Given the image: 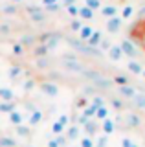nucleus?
Segmentation results:
<instances>
[{
  "label": "nucleus",
  "instance_id": "obj_1",
  "mask_svg": "<svg viewBox=\"0 0 145 147\" xmlns=\"http://www.w3.org/2000/svg\"><path fill=\"white\" fill-rule=\"evenodd\" d=\"M70 42V46L72 48H75L77 52H81V53H87V55H94V57H99L103 52L99 48H92V46H88V44H85L83 40H75V39H70L68 40Z\"/></svg>",
  "mask_w": 145,
  "mask_h": 147
},
{
  "label": "nucleus",
  "instance_id": "obj_2",
  "mask_svg": "<svg viewBox=\"0 0 145 147\" xmlns=\"http://www.w3.org/2000/svg\"><path fill=\"white\" fill-rule=\"evenodd\" d=\"M83 76L87 77V79L90 81H94V85L96 86H101V88H110V85H112V81L110 79H107L105 76H101L99 72H87V70H83Z\"/></svg>",
  "mask_w": 145,
  "mask_h": 147
},
{
  "label": "nucleus",
  "instance_id": "obj_3",
  "mask_svg": "<svg viewBox=\"0 0 145 147\" xmlns=\"http://www.w3.org/2000/svg\"><path fill=\"white\" fill-rule=\"evenodd\" d=\"M119 48H121V52H123V55H127V57H130V59H136L140 55V52L136 50V46L130 42L129 39H125V40H121V44H119Z\"/></svg>",
  "mask_w": 145,
  "mask_h": 147
},
{
  "label": "nucleus",
  "instance_id": "obj_4",
  "mask_svg": "<svg viewBox=\"0 0 145 147\" xmlns=\"http://www.w3.org/2000/svg\"><path fill=\"white\" fill-rule=\"evenodd\" d=\"M40 92L42 94H46L48 98H55V96L59 94V86L55 85V83H50V81H44V83H40Z\"/></svg>",
  "mask_w": 145,
  "mask_h": 147
},
{
  "label": "nucleus",
  "instance_id": "obj_5",
  "mask_svg": "<svg viewBox=\"0 0 145 147\" xmlns=\"http://www.w3.org/2000/svg\"><path fill=\"white\" fill-rule=\"evenodd\" d=\"M64 66L74 72H83V64L75 61V55H64Z\"/></svg>",
  "mask_w": 145,
  "mask_h": 147
},
{
  "label": "nucleus",
  "instance_id": "obj_6",
  "mask_svg": "<svg viewBox=\"0 0 145 147\" xmlns=\"http://www.w3.org/2000/svg\"><path fill=\"white\" fill-rule=\"evenodd\" d=\"M121 24H123V18L121 17H112L107 20V30L110 31V33H117V31L121 30Z\"/></svg>",
  "mask_w": 145,
  "mask_h": 147
},
{
  "label": "nucleus",
  "instance_id": "obj_7",
  "mask_svg": "<svg viewBox=\"0 0 145 147\" xmlns=\"http://www.w3.org/2000/svg\"><path fill=\"white\" fill-rule=\"evenodd\" d=\"M101 131H103V134H105V136L112 134V132L116 131V123H114V119H110V118L103 119V121H101Z\"/></svg>",
  "mask_w": 145,
  "mask_h": 147
},
{
  "label": "nucleus",
  "instance_id": "obj_8",
  "mask_svg": "<svg viewBox=\"0 0 145 147\" xmlns=\"http://www.w3.org/2000/svg\"><path fill=\"white\" fill-rule=\"evenodd\" d=\"M108 57L112 59V61H121V57H123V52H121L119 44H112L110 48H108Z\"/></svg>",
  "mask_w": 145,
  "mask_h": 147
},
{
  "label": "nucleus",
  "instance_id": "obj_9",
  "mask_svg": "<svg viewBox=\"0 0 145 147\" xmlns=\"http://www.w3.org/2000/svg\"><path fill=\"white\" fill-rule=\"evenodd\" d=\"M79 136H81V127H79V125H70V127H68V131H66V140L75 142V140H79Z\"/></svg>",
  "mask_w": 145,
  "mask_h": 147
},
{
  "label": "nucleus",
  "instance_id": "obj_10",
  "mask_svg": "<svg viewBox=\"0 0 145 147\" xmlns=\"http://www.w3.org/2000/svg\"><path fill=\"white\" fill-rule=\"evenodd\" d=\"M125 121H127L129 127H140V125H142V118H140L136 112H129L125 116Z\"/></svg>",
  "mask_w": 145,
  "mask_h": 147
},
{
  "label": "nucleus",
  "instance_id": "obj_11",
  "mask_svg": "<svg viewBox=\"0 0 145 147\" xmlns=\"http://www.w3.org/2000/svg\"><path fill=\"white\" fill-rule=\"evenodd\" d=\"M94 33V28L92 26H85L83 24V28L79 30V40H83V42H87V40L90 39V35Z\"/></svg>",
  "mask_w": 145,
  "mask_h": 147
},
{
  "label": "nucleus",
  "instance_id": "obj_12",
  "mask_svg": "<svg viewBox=\"0 0 145 147\" xmlns=\"http://www.w3.org/2000/svg\"><path fill=\"white\" fill-rule=\"evenodd\" d=\"M101 39H103L101 31H96V30H94V33L90 35V39L87 40V44H88V46H92V48H97L99 42H101Z\"/></svg>",
  "mask_w": 145,
  "mask_h": 147
},
{
  "label": "nucleus",
  "instance_id": "obj_13",
  "mask_svg": "<svg viewBox=\"0 0 145 147\" xmlns=\"http://www.w3.org/2000/svg\"><path fill=\"white\" fill-rule=\"evenodd\" d=\"M117 92H119L123 98H129V99H132L134 96H136V90H134L130 85H123V86H119V88H117Z\"/></svg>",
  "mask_w": 145,
  "mask_h": 147
},
{
  "label": "nucleus",
  "instance_id": "obj_14",
  "mask_svg": "<svg viewBox=\"0 0 145 147\" xmlns=\"http://www.w3.org/2000/svg\"><path fill=\"white\" fill-rule=\"evenodd\" d=\"M0 99L2 101H13L15 99V94H13V90L7 88V86H0Z\"/></svg>",
  "mask_w": 145,
  "mask_h": 147
},
{
  "label": "nucleus",
  "instance_id": "obj_15",
  "mask_svg": "<svg viewBox=\"0 0 145 147\" xmlns=\"http://www.w3.org/2000/svg\"><path fill=\"white\" fill-rule=\"evenodd\" d=\"M127 68H129V72H130V74H136V76H140V74L143 72V66H142V64H140L138 61H134V59H130V61H129Z\"/></svg>",
  "mask_w": 145,
  "mask_h": 147
},
{
  "label": "nucleus",
  "instance_id": "obj_16",
  "mask_svg": "<svg viewBox=\"0 0 145 147\" xmlns=\"http://www.w3.org/2000/svg\"><path fill=\"white\" fill-rule=\"evenodd\" d=\"M85 132H87V136H94L97 132V123L94 121V119H88L87 123H85Z\"/></svg>",
  "mask_w": 145,
  "mask_h": 147
},
{
  "label": "nucleus",
  "instance_id": "obj_17",
  "mask_svg": "<svg viewBox=\"0 0 145 147\" xmlns=\"http://www.w3.org/2000/svg\"><path fill=\"white\" fill-rule=\"evenodd\" d=\"M101 15L107 17V18L117 17V7H116V6H103V7H101Z\"/></svg>",
  "mask_w": 145,
  "mask_h": 147
},
{
  "label": "nucleus",
  "instance_id": "obj_18",
  "mask_svg": "<svg viewBox=\"0 0 145 147\" xmlns=\"http://www.w3.org/2000/svg\"><path fill=\"white\" fill-rule=\"evenodd\" d=\"M9 121L13 123V125H22V121H24V116L19 112V110H13V112H9Z\"/></svg>",
  "mask_w": 145,
  "mask_h": 147
},
{
  "label": "nucleus",
  "instance_id": "obj_19",
  "mask_svg": "<svg viewBox=\"0 0 145 147\" xmlns=\"http://www.w3.org/2000/svg\"><path fill=\"white\" fill-rule=\"evenodd\" d=\"M40 121H42V112H40V110H33V112L30 114V118H28V123L30 125H37Z\"/></svg>",
  "mask_w": 145,
  "mask_h": 147
},
{
  "label": "nucleus",
  "instance_id": "obj_20",
  "mask_svg": "<svg viewBox=\"0 0 145 147\" xmlns=\"http://www.w3.org/2000/svg\"><path fill=\"white\" fill-rule=\"evenodd\" d=\"M79 17L83 18V20H92V18H94V11L90 7L83 6V7H79Z\"/></svg>",
  "mask_w": 145,
  "mask_h": 147
},
{
  "label": "nucleus",
  "instance_id": "obj_21",
  "mask_svg": "<svg viewBox=\"0 0 145 147\" xmlns=\"http://www.w3.org/2000/svg\"><path fill=\"white\" fill-rule=\"evenodd\" d=\"M61 145H66V136H62V134H59L53 140L48 142V147H61Z\"/></svg>",
  "mask_w": 145,
  "mask_h": 147
},
{
  "label": "nucleus",
  "instance_id": "obj_22",
  "mask_svg": "<svg viewBox=\"0 0 145 147\" xmlns=\"http://www.w3.org/2000/svg\"><path fill=\"white\" fill-rule=\"evenodd\" d=\"M132 103L138 109H145V94H138V92H136V96L132 98Z\"/></svg>",
  "mask_w": 145,
  "mask_h": 147
},
{
  "label": "nucleus",
  "instance_id": "obj_23",
  "mask_svg": "<svg viewBox=\"0 0 145 147\" xmlns=\"http://www.w3.org/2000/svg\"><path fill=\"white\" fill-rule=\"evenodd\" d=\"M15 110V103L13 101H4V103H0V112H13Z\"/></svg>",
  "mask_w": 145,
  "mask_h": 147
},
{
  "label": "nucleus",
  "instance_id": "obj_24",
  "mask_svg": "<svg viewBox=\"0 0 145 147\" xmlns=\"http://www.w3.org/2000/svg\"><path fill=\"white\" fill-rule=\"evenodd\" d=\"M48 52H50V50L46 48V44H42V42H40L39 46H35V50H33V53L37 55V57H44Z\"/></svg>",
  "mask_w": 145,
  "mask_h": 147
},
{
  "label": "nucleus",
  "instance_id": "obj_25",
  "mask_svg": "<svg viewBox=\"0 0 145 147\" xmlns=\"http://www.w3.org/2000/svg\"><path fill=\"white\" fill-rule=\"evenodd\" d=\"M94 118H97L99 121L107 119V118H108V109H107V107H99V109L96 110V116H94Z\"/></svg>",
  "mask_w": 145,
  "mask_h": 147
},
{
  "label": "nucleus",
  "instance_id": "obj_26",
  "mask_svg": "<svg viewBox=\"0 0 145 147\" xmlns=\"http://www.w3.org/2000/svg\"><path fill=\"white\" fill-rule=\"evenodd\" d=\"M0 147H17V142L13 140V138L2 136V138H0Z\"/></svg>",
  "mask_w": 145,
  "mask_h": 147
},
{
  "label": "nucleus",
  "instance_id": "obj_27",
  "mask_svg": "<svg viewBox=\"0 0 145 147\" xmlns=\"http://www.w3.org/2000/svg\"><path fill=\"white\" fill-rule=\"evenodd\" d=\"M30 18L33 22H44V18H46V15L42 13V9L40 11H33V13H30Z\"/></svg>",
  "mask_w": 145,
  "mask_h": 147
},
{
  "label": "nucleus",
  "instance_id": "obj_28",
  "mask_svg": "<svg viewBox=\"0 0 145 147\" xmlns=\"http://www.w3.org/2000/svg\"><path fill=\"white\" fill-rule=\"evenodd\" d=\"M52 132H53L55 136L62 134V132H64V125H62V123H59V121H53V123H52Z\"/></svg>",
  "mask_w": 145,
  "mask_h": 147
},
{
  "label": "nucleus",
  "instance_id": "obj_29",
  "mask_svg": "<svg viewBox=\"0 0 145 147\" xmlns=\"http://www.w3.org/2000/svg\"><path fill=\"white\" fill-rule=\"evenodd\" d=\"M96 110H97V109H94L92 105H88V107L83 109V116L87 118V119H92L94 116H96Z\"/></svg>",
  "mask_w": 145,
  "mask_h": 147
},
{
  "label": "nucleus",
  "instance_id": "obj_30",
  "mask_svg": "<svg viewBox=\"0 0 145 147\" xmlns=\"http://www.w3.org/2000/svg\"><path fill=\"white\" fill-rule=\"evenodd\" d=\"M20 44H22V46H33V44H35V37H33V35H22Z\"/></svg>",
  "mask_w": 145,
  "mask_h": 147
},
{
  "label": "nucleus",
  "instance_id": "obj_31",
  "mask_svg": "<svg viewBox=\"0 0 145 147\" xmlns=\"http://www.w3.org/2000/svg\"><path fill=\"white\" fill-rule=\"evenodd\" d=\"M85 6L90 7L92 11H96V9L101 7V0H85Z\"/></svg>",
  "mask_w": 145,
  "mask_h": 147
},
{
  "label": "nucleus",
  "instance_id": "obj_32",
  "mask_svg": "<svg viewBox=\"0 0 145 147\" xmlns=\"http://www.w3.org/2000/svg\"><path fill=\"white\" fill-rule=\"evenodd\" d=\"M90 105H92L94 109L105 107V99H103V98H99V96H94V98H92V103H90Z\"/></svg>",
  "mask_w": 145,
  "mask_h": 147
},
{
  "label": "nucleus",
  "instance_id": "obj_33",
  "mask_svg": "<svg viewBox=\"0 0 145 147\" xmlns=\"http://www.w3.org/2000/svg\"><path fill=\"white\" fill-rule=\"evenodd\" d=\"M20 74H22V68H20V66H11L9 72H7V76H9L11 79H15V77H19Z\"/></svg>",
  "mask_w": 145,
  "mask_h": 147
},
{
  "label": "nucleus",
  "instance_id": "obj_34",
  "mask_svg": "<svg viewBox=\"0 0 145 147\" xmlns=\"http://www.w3.org/2000/svg\"><path fill=\"white\" fill-rule=\"evenodd\" d=\"M107 144H108V136H99L96 142H94V147H107Z\"/></svg>",
  "mask_w": 145,
  "mask_h": 147
},
{
  "label": "nucleus",
  "instance_id": "obj_35",
  "mask_svg": "<svg viewBox=\"0 0 145 147\" xmlns=\"http://www.w3.org/2000/svg\"><path fill=\"white\" fill-rule=\"evenodd\" d=\"M132 15H134L132 6H125V7H123V11H121V18H130Z\"/></svg>",
  "mask_w": 145,
  "mask_h": 147
},
{
  "label": "nucleus",
  "instance_id": "obj_36",
  "mask_svg": "<svg viewBox=\"0 0 145 147\" xmlns=\"http://www.w3.org/2000/svg\"><path fill=\"white\" fill-rule=\"evenodd\" d=\"M66 11H68V15H70V17H79V7L77 6H75V4H72V6H68L66 7Z\"/></svg>",
  "mask_w": 145,
  "mask_h": 147
},
{
  "label": "nucleus",
  "instance_id": "obj_37",
  "mask_svg": "<svg viewBox=\"0 0 145 147\" xmlns=\"http://www.w3.org/2000/svg\"><path fill=\"white\" fill-rule=\"evenodd\" d=\"M17 134L22 136V138H26V136L30 134V129L26 127V125H17Z\"/></svg>",
  "mask_w": 145,
  "mask_h": 147
},
{
  "label": "nucleus",
  "instance_id": "obj_38",
  "mask_svg": "<svg viewBox=\"0 0 145 147\" xmlns=\"http://www.w3.org/2000/svg\"><path fill=\"white\" fill-rule=\"evenodd\" d=\"M81 147H94L92 136H83V138H81Z\"/></svg>",
  "mask_w": 145,
  "mask_h": 147
},
{
  "label": "nucleus",
  "instance_id": "obj_39",
  "mask_svg": "<svg viewBox=\"0 0 145 147\" xmlns=\"http://www.w3.org/2000/svg\"><path fill=\"white\" fill-rule=\"evenodd\" d=\"M114 83L117 86H123V85H129V79H127V76H116L114 77Z\"/></svg>",
  "mask_w": 145,
  "mask_h": 147
},
{
  "label": "nucleus",
  "instance_id": "obj_40",
  "mask_svg": "<svg viewBox=\"0 0 145 147\" xmlns=\"http://www.w3.org/2000/svg\"><path fill=\"white\" fill-rule=\"evenodd\" d=\"M81 28H83V22H81L79 18H74V20H72V24H70V30L72 31H79Z\"/></svg>",
  "mask_w": 145,
  "mask_h": 147
},
{
  "label": "nucleus",
  "instance_id": "obj_41",
  "mask_svg": "<svg viewBox=\"0 0 145 147\" xmlns=\"http://www.w3.org/2000/svg\"><path fill=\"white\" fill-rule=\"evenodd\" d=\"M13 53H15V55H22V53H24V46H22L20 42L13 44Z\"/></svg>",
  "mask_w": 145,
  "mask_h": 147
},
{
  "label": "nucleus",
  "instance_id": "obj_42",
  "mask_svg": "<svg viewBox=\"0 0 145 147\" xmlns=\"http://www.w3.org/2000/svg\"><path fill=\"white\" fill-rule=\"evenodd\" d=\"M110 46H112V42H110L108 39H101V42H99V48H101V52H103V50H107V52H108V48H110Z\"/></svg>",
  "mask_w": 145,
  "mask_h": 147
},
{
  "label": "nucleus",
  "instance_id": "obj_43",
  "mask_svg": "<svg viewBox=\"0 0 145 147\" xmlns=\"http://www.w3.org/2000/svg\"><path fill=\"white\" fill-rule=\"evenodd\" d=\"M110 103H112V107H114V109H117V110H121V109H123V101H121V99H112L110 101Z\"/></svg>",
  "mask_w": 145,
  "mask_h": 147
},
{
  "label": "nucleus",
  "instance_id": "obj_44",
  "mask_svg": "<svg viewBox=\"0 0 145 147\" xmlns=\"http://www.w3.org/2000/svg\"><path fill=\"white\" fill-rule=\"evenodd\" d=\"M33 86H35V81H33V79H28V81L24 83V90H26V92L33 90Z\"/></svg>",
  "mask_w": 145,
  "mask_h": 147
},
{
  "label": "nucleus",
  "instance_id": "obj_45",
  "mask_svg": "<svg viewBox=\"0 0 145 147\" xmlns=\"http://www.w3.org/2000/svg\"><path fill=\"white\" fill-rule=\"evenodd\" d=\"M57 121H59V123H62V125L66 127V125H68V121H70V118H68L66 114H62V116H59V119H57Z\"/></svg>",
  "mask_w": 145,
  "mask_h": 147
},
{
  "label": "nucleus",
  "instance_id": "obj_46",
  "mask_svg": "<svg viewBox=\"0 0 145 147\" xmlns=\"http://www.w3.org/2000/svg\"><path fill=\"white\" fill-rule=\"evenodd\" d=\"M77 107H81V109L88 107V99H87V98H81V99H77Z\"/></svg>",
  "mask_w": 145,
  "mask_h": 147
},
{
  "label": "nucleus",
  "instance_id": "obj_47",
  "mask_svg": "<svg viewBox=\"0 0 145 147\" xmlns=\"http://www.w3.org/2000/svg\"><path fill=\"white\" fill-rule=\"evenodd\" d=\"M48 64H50V63H48V61H46L44 57H42V59H39V61H37V66H39V68H46Z\"/></svg>",
  "mask_w": 145,
  "mask_h": 147
},
{
  "label": "nucleus",
  "instance_id": "obj_48",
  "mask_svg": "<svg viewBox=\"0 0 145 147\" xmlns=\"http://www.w3.org/2000/svg\"><path fill=\"white\" fill-rule=\"evenodd\" d=\"M132 144H134V142L129 140V138H123V140H121V147H130Z\"/></svg>",
  "mask_w": 145,
  "mask_h": 147
},
{
  "label": "nucleus",
  "instance_id": "obj_49",
  "mask_svg": "<svg viewBox=\"0 0 145 147\" xmlns=\"http://www.w3.org/2000/svg\"><path fill=\"white\" fill-rule=\"evenodd\" d=\"M15 11H17L15 4H11V6H6V7H4V13H15Z\"/></svg>",
  "mask_w": 145,
  "mask_h": 147
},
{
  "label": "nucleus",
  "instance_id": "obj_50",
  "mask_svg": "<svg viewBox=\"0 0 145 147\" xmlns=\"http://www.w3.org/2000/svg\"><path fill=\"white\" fill-rule=\"evenodd\" d=\"M53 4H59V0H42V6H44V7L53 6Z\"/></svg>",
  "mask_w": 145,
  "mask_h": 147
},
{
  "label": "nucleus",
  "instance_id": "obj_51",
  "mask_svg": "<svg viewBox=\"0 0 145 147\" xmlns=\"http://www.w3.org/2000/svg\"><path fill=\"white\" fill-rule=\"evenodd\" d=\"M59 7H61L59 4H53V6H48V7H46V11H52V13H53V11H59Z\"/></svg>",
  "mask_w": 145,
  "mask_h": 147
},
{
  "label": "nucleus",
  "instance_id": "obj_52",
  "mask_svg": "<svg viewBox=\"0 0 145 147\" xmlns=\"http://www.w3.org/2000/svg\"><path fill=\"white\" fill-rule=\"evenodd\" d=\"M0 33H9V26L2 24V26H0Z\"/></svg>",
  "mask_w": 145,
  "mask_h": 147
},
{
  "label": "nucleus",
  "instance_id": "obj_53",
  "mask_svg": "<svg viewBox=\"0 0 145 147\" xmlns=\"http://www.w3.org/2000/svg\"><path fill=\"white\" fill-rule=\"evenodd\" d=\"M77 121H79V127H81V125H85V123H87V121H88V119H87V118H85V116H83V114H81V116H79V119H77Z\"/></svg>",
  "mask_w": 145,
  "mask_h": 147
},
{
  "label": "nucleus",
  "instance_id": "obj_54",
  "mask_svg": "<svg viewBox=\"0 0 145 147\" xmlns=\"http://www.w3.org/2000/svg\"><path fill=\"white\" fill-rule=\"evenodd\" d=\"M62 4L68 7V6H72V4H75V0H62Z\"/></svg>",
  "mask_w": 145,
  "mask_h": 147
},
{
  "label": "nucleus",
  "instance_id": "obj_55",
  "mask_svg": "<svg viewBox=\"0 0 145 147\" xmlns=\"http://www.w3.org/2000/svg\"><path fill=\"white\" fill-rule=\"evenodd\" d=\"M140 17H145V6H143L142 9H140Z\"/></svg>",
  "mask_w": 145,
  "mask_h": 147
},
{
  "label": "nucleus",
  "instance_id": "obj_56",
  "mask_svg": "<svg viewBox=\"0 0 145 147\" xmlns=\"http://www.w3.org/2000/svg\"><path fill=\"white\" fill-rule=\"evenodd\" d=\"M11 2H13V4H17V2H22V0H11Z\"/></svg>",
  "mask_w": 145,
  "mask_h": 147
},
{
  "label": "nucleus",
  "instance_id": "obj_57",
  "mask_svg": "<svg viewBox=\"0 0 145 147\" xmlns=\"http://www.w3.org/2000/svg\"><path fill=\"white\" fill-rule=\"evenodd\" d=\"M130 147H140V145H138V144H132V145H130Z\"/></svg>",
  "mask_w": 145,
  "mask_h": 147
},
{
  "label": "nucleus",
  "instance_id": "obj_58",
  "mask_svg": "<svg viewBox=\"0 0 145 147\" xmlns=\"http://www.w3.org/2000/svg\"><path fill=\"white\" fill-rule=\"evenodd\" d=\"M142 76H143V77H145V68H143V72H142Z\"/></svg>",
  "mask_w": 145,
  "mask_h": 147
},
{
  "label": "nucleus",
  "instance_id": "obj_59",
  "mask_svg": "<svg viewBox=\"0 0 145 147\" xmlns=\"http://www.w3.org/2000/svg\"><path fill=\"white\" fill-rule=\"evenodd\" d=\"M61 147H66V145H61Z\"/></svg>",
  "mask_w": 145,
  "mask_h": 147
}]
</instances>
